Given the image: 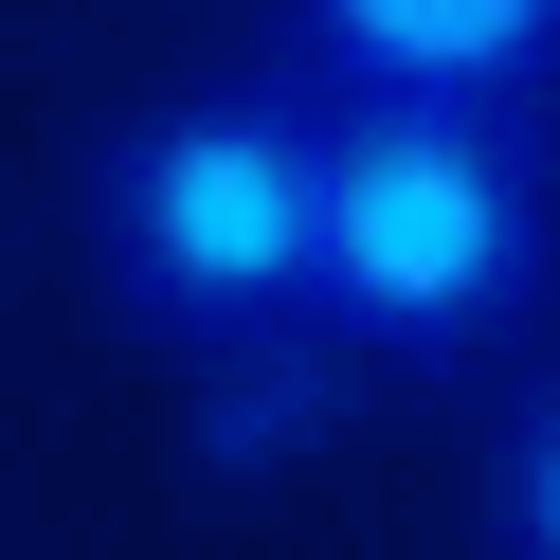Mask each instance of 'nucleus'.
<instances>
[{
    "label": "nucleus",
    "instance_id": "7ed1b4c3",
    "mask_svg": "<svg viewBox=\"0 0 560 560\" xmlns=\"http://www.w3.org/2000/svg\"><path fill=\"white\" fill-rule=\"evenodd\" d=\"M271 55L307 91H470V109H560V0H271Z\"/></svg>",
    "mask_w": 560,
    "mask_h": 560
},
{
    "label": "nucleus",
    "instance_id": "20e7f679",
    "mask_svg": "<svg viewBox=\"0 0 560 560\" xmlns=\"http://www.w3.org/2000/svg\"><path fill=\"white\" fill-rule=\"evenodd\" d=\"M199 398H182V434H199V470L218 488H254V470H290V452H326L343 434V380H362V343H326V326H235V343H199Z\"/></svg>",
    "mask_w": 560,
    "mask_h": 560
},
{
    "label": "nucleus",
    "instance_id": "f257e3e1",
    "mask_svg": "<svg viewBox=\"0 0 560 560\" xmlns=\"http://www.w3.org/2000/svg\"><path fill=\"white\" fill-rule=\"evenodd\" d=\"M560 290V163L542 109L470 91H343L326 109V235H307V326L362 362H488Z\"/></svg>",
    "mask_w": 560,
    "mask_h": 560
},
{
    "label": "nucleus",
    "instance_id": "f03ea898",
    "mask_svg": "<svg viewBox=\"0 0 560 560\" xmlns=\"http://www.w3.org/2000/svg\"><path fill=\"white\" fill-rule=\"evenodd\" d=\"M307 235H326V91L307 73L182 91L91 145V290L182 362L235 326H307Z\"/></svg>",
    "mask_w": 560,
    "mask_h": 560
},
{
    "label": "nucleus",
    "instance_id": "39448f33",
    "mask_svg": "<svg viewBox=\"0 0 560 560\" xmlns=\"http://www.w3.org/2000/svg\"><path fill=\"white\" fill-rule=\"evenodd\" d=\"M488 560H560V380L506 416V452H488Z\"/></svg>",
    "mask_w": 560,
    "mask_h": 560
}]
</instances>
